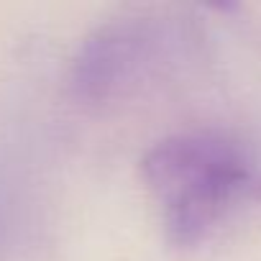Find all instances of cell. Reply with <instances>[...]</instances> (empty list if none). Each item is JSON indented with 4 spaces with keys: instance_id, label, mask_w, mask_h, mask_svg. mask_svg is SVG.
<instances>
[{
    "instance_id": "6da1fadb",
    "label": "cell",
    "mask_w": 261,
    "mask_h": 261,
    "mask_svg": "<svg viewBox=\"0 0 261 261\" xmlns=\"http://www.w3.org/2000/svg\"><path fill=\"white\" fill-rule=\"evenodd\" d=\"M146 190L172 243L192 246L258 185V167L236 139L210 130L159 141L141 162Z\"/></svg>"
},
{
    "instance_id": "7a4b0ae2",
    "label": "cell",
    "mask_w": 261,
    "mask_h": 261,
    "mask_svg": "<svg viewBox=\"0 0 261 261\" xmlns=\"http://www.w3.org/2000/svg\"><path fill=\"white\" fill-rule=\"evenodd\" d=\"M187 46V29L177 18L144 16L105 23L80 46L72 87L92 102L128 95L162 74Z\"/></svg>"
}]
</instances>
